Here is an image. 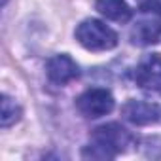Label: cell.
<instances>
[{"instance_id":"cell-1","label":"cell","mask_w":161,"mask_h":161,"mask_svg":"<svg viewBox=\"0 0 161 161\" xmlns=\"http://www.w3.org/2000/svg\"><path fill=\"white\" fill-rule=\"evenodd\" d=\"M161 36V6L148 0L138 10V17L131 29V42L136 46L155 44Z\"/></svg>"},{"instance_id":"cell-2","label":"cell","mask_w":161,"mask_h":161,"mask_svg":"<svg viewBox=\"0 0 161 161\" xmlns=\"http://www.w3.org/2000/svg\"><path fill=\"white\" fill-rule=\"evenodd\" d=\"M76 40L89 51H106L118 46V34L97 19H86L76 29Z\"/></svg>"},{"instance_id":"cell-3","label":"cell","mask_w":161,"mask_h":161,"mask_svg":"<svg viewBox=\"0 0 161 161\" xmlns=\"http://www.w3.org/2000/svg\"><path fill=\"white\" fill-rule=\"evenodd\" d=\"M91 140H93V144L104 148L112 157L129 150V146L135 144V136L118 123H108V125L97 127L91 135Z\"/></svg>"},{"instance_id":"cell-4","label":"cell","mask_w":161,"mask_h":161,"mask_svg":"<svg viewBox=\"0 0 161 161\" xmlns=\"http://www.w3.org/2000/svg\"><path fill=\"white\" fill-rule=\"evenodd\" d=\"M76 104H78V110L86 118L95 119V118H103L114 110V97L110 91H106L103 87H95V89H87L86 93L80 95Z\"/></svg>"},{"instance_id":"cell-5","label":"cell","mask_w":161,"mask_h":161,"mask_svg":"<svg viewBox=\"0 0 161 161\" xmlns=\"http://www.w3.org/2000/svg\"><path fill=\"white\" fill-rule=\"evenodd\" d=\"M135 80L144 91L161 95V55L159 53L144 55L135 70Z\"/></svg>"},{"instance_id":"cell-6","label":"cell","mask_w":161,"mask_h":161,"mask_svg":"<svg viewBox=\"0 0 161 161\" xmlns=\"http://www.w3.org/2000/svg\"><path fill=\"white\" fill-rule=\"evenodd\" d=\"M121 114L135 125H155L161 121V106L150 101H127Z\"/></svg>"},{"instance_id":"cell-7","label":"cell","mask_w":161,"mask_h":161,"mask_svg":"<svg viewBox=\"0 0 161 161\" xmlns=\"http://www.w3.org/2000/svg\"><path fill=\"white\" fill-rule=\"evenodd\" d=\"M47 78L57 86H64L78 78L80 68L68 55H53L46 64Z\"/></svg>"},{"instance_id":"cell-8","label":"cell","mask_w":161,"mask_h":161,"mask_svg":"<svg viewBox=\"0 0 161 161\" xmlns=\"http://www.w3.org/2000/svg\"><path fill=\"white\" fill-rule=\"evenodd\" d=\"M95 6L101 15H104L106 19L116 21V23H127L133 15V12L127 6L125 0H97Z\"/></svg>"},{"instance_id":"cell-9","label":"cell","mask_w":161,"mask_h":161,"mask_svg":"<svg viewBox=\"0 0 161 161\" xmlns=\"http://www.w3.org/2000/svg\"><path fill=\"white\" fill-rule=\"evenodd\" d=\"M19 116H21V108L15 104V101L4 95L2 97V127H10L19 119Z\"/></svg>"},{"instance_id":"cell-10","label":"cell","mask_w":161,"mask_h":161,"mask_svg":"<svg viewBox=\"0 0 161 161\" xmlns=\"http://www.w3.org/2000/svg\"><path fill=\"white\" fill-rule=\"evenodd\" d=\"M6 2H8V0H2V4H6Z\"/></svg>"}]
</instances>
